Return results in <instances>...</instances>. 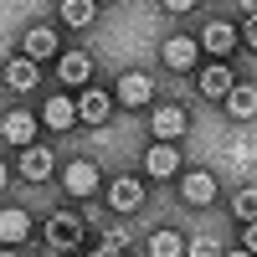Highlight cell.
Masks as SVG:
<instances>
[{"mask_svg":"<svg viewBox=\"0 0 257 257\" xmlns=\"http://www.w3.org/2000/svg\"><path fill=\"white\" fill-rule=\"evenodd\" d=\"M82 216L77 211H52L47 216V247L52 252H82Z\"/></svg>","mask_w":257,"mask_h":257,"instance_id":"1","label":"cell"},{"mask_svg":"<svg viewBox=\"0 0 257 257\" xmlns=\"http://www.w3.org/2000/svg\"><path fill=\"white\" fill-rule=\"evenodd\" d=\"M185 128H190V113L180 103H155V108H149V134H155V144H180Z\"/></svg>","mask_w":257,"mask_h":257,"instance_id":"2","label":"cell"},{"mask_svg":"<svg viewBox=\"0 0 257 257\" xmlns=\"http://www.w3.org/2000/svg\"><path fill=\"white\" fill-rule=\"evenodd\" d=\"M103 185V175H98V165L82 155V160H67L62 165V190H67L72 201H93V190Z\"/></svg>","mask_w":257,"mask_h":257,"instance_id":"3","label":"cell"},{"mask_svg":"<svg viewBox=\"0 0 257 257\" xmlns=\"http://www.w3.org/2000/svg\"><path fill=\"white\" fill-rule=\"evenodd\" d=\"M196 41H201V52H206L211 62H226L231 52H237V41H242V36H237V26H231V21H206Z\"/></svg>","mask_w":257,"mask_h":257,"instance_id":"4","label":"cell"},{"mask_svg":"<svg viewBox=\"0 0 257 257\" xmlns=\"http://www.w3.org/2000/svg\"><path fill=\"white\" fill-rule=\"evenodd\" d=\"M113 103H123V108H144V103H155V77H149V72H118Z\"/></svg>","mask_w":257,"mask_h":257,"instance_id":"5","label":"cell"},{"mask_svg":"<svg viewBox=\"0 0 257 257\" xmlns=\"http://www.w3.org/2000/svg\"><path fill=\"white\" fill-rule=\"evenodd\" d=\"M160 62L170 72H196L201 67V41L196 36H170L165 47H160Z\"/></svg>","mask_w":257,"mask_h":257,"instance_id":"6","label":"cell"},{"mask_svg":"<svg viewBox=\"0 0 257 257\" xmlns=\"http://www.w3.org/2000/svg\"><path fill=\"white\" fill-rule=\"evenodd\" d=\"M108 113H113V93L108 88H82L77 93V123H88V128H98V123H108Z\"/></svg>","mask_w":257,"mask_h":257,"instance_id":"7","label":"cell"},{"mask_svg":"<svg viewBox=\"0 0 257 257\" xmlns=\"http://www.w3.org/2000/svg\"><path fill=\"white\" fill-rule=\"evenodd\" d=\"M139 206H144V180H139V175H118V180H108V211L134 216Z\"/></svg>","mask_w":257,"mask_h":257,"instance_id":"8","label":"cell"},{"mask_svg":"<svg viewBox=\"0 0 257 257\" xmlns=\"http://www.w3.org/2000/svg\"><path fill=\"white\" fill-rule=\"evenodd\" d=\"M52 170H57V155H52L47 144H26V149H21V160H16V175L31 180V185H41Z\"/></svg>","mask_w":257,"mask_h":257,"instance_id":"9","label":"cell"},{"mask_svg":"<svg viewBox=\"0 0 257 257\" xmlns=\"http://www.w3.org/2000/svg\"><path fill=\"white\" fill-rule=\"evenodd\" d=\"M216 175H211V170H180V201L185 206H211L216 201Z\"/></svg>","mask_w":257,"mask_h":257,"instance_id":"10","label":"cell"},{"mask_svg":"<svg viewBox=\"0 0 257 257\" xmlns=\"http://www.w3.org/2000/svg\"><path fill=\"white\" fill-rule=\"evenodd\" d=\"M36 113L31 108H11L6 118H0V139L6 144H16V149H26V144H36Z\"/></svg>","mask_w":257,"mask_h":257,"instance_id":"11","label":"cell"},{"mask_svg":"<svg viewBox=\"0 0 257 257\" xmlns=\"http://www.w3.org/2000/svg\"><path fill=\"white\" fill-rule=\"evenodd\" d=\"M57 82L62 88H88L93 82V57L88 52H62L57 57Z\"/></svg>","mask_w":257,"mask_h":257,"instance_id":"12","label":"cell"},{"mask_svg":"<svg viewBox=\"0 0 257 257\" xmlns=\"http://www.w3.org/2000/svg\"><path fill=\"white\" fill-rule=\"evenodd\" d=\"M180 170H185V160H180L175 144H149V149H144V175L170 180V175H180Z\"/></svg>","mask_w":257,"mask_h":257,"instance_id":"13","label":"cell"},{"mask_svg":"<svg viewBox=\"0 0 257 257\" xmlns=\"http://www.w3.org/2000/svg\"><path fill=\"white\" fill-rule=\"evenodd\" d=\"M231 88H237V72H231L226 62H211V67L196 72V93L201 98H226Z\"/></svg>","mask_w":257,"mask_h":257,"instance_id":"14","label":"cell"},{"mask_svg":"<svg viewBox=\"0 0 257 257\" xmlns=\"http://www.w3.org/2000/svg\"><path fill=\"white\" fill-rule=\"evenodd\" d=\"M31 211H21V206H6L0 211V247H21V242H31Z\"/></svg>","mask_w":257,"mask_h":257,"instance_id":"15","label":"cell"},{"mask_svg":"<svg viewBox=\"0 0 257 257\" xmlns=\"http://www.w3.org/2000/svg\"><path fill=\"white\" fill-rule=\"evenodd\" d=\"M36 82H41V62H31L26 52H21V57H6V88H11V93H31Z\"/></svg>","mask_w":257,"mask_h":257,"instance_id":"16","label":"cell"},{"mask_svg":"<svg viewBox=\"0 0 257 257\" xmlns=\"http://www.w3.org/2000/svg\"><path fill=\"white\" fill-rule=\"evenodd\" d=\"M21 52H26L31 62H47V57H62V41L52 26H31L26 36H21Z\"/></svg>","mask_w":257,"mask_h":257,"instance_id":"17","label":"cell"},{"mask_svg":"<svg viewBox=\"0 0 257 257\" xmlns=\"http://www.w3.org/2000/svg\"><path fill=\"white\" fill-rule=\"evenodd\" d=\"M36 118L47 123V128H72V123H77V98H67V93H52V98H47V108H41Z\"/></svg>","mask_w":257,"mask_h":257,"instance_id":"18","label":"cell"},{"mask_svg":"<svg viewBox=\"0 0 257 257\" xmlns=\"http://www.w3.org/2000/svg\"><path fill=\"white\" fill-rule=\"evenodd\" d=\"M226 113L237 118V123H247V118H257V82H237V88H231L226 98Z\"/></svg>","mask_w":257,"mask_h":257,"instance_id":"19","label":"cell"},{"mask_svg":"<svg viewBox=\"0 0 257 257\" xmlns=\"http://www.w3.org/2000/svg\"><path fill=\"white\" fill-rule=\"evenodd\" d=\"M144 257H185V237L175 226H160V231H149V242H144Z\"/></svg>","mask_w":257,"mask_h":257,"instance_id":"20","label":"cell"},{"mask_svg":"<svg viewBox=\"0 0 257 257\" xmlns=\"http://www.w3.org/2000/svg\"><path fill=\"white\" fill-rule=\"evenodd\" d=\"M57 16H62V26L88 31L93 21H98V6H93V0H62V6H57Z\"/></svg>","mask_w":257,"mask_h":257,"instance_id":"21","label":"cell"},{"mask_svg":"<svg viewBox=\"0 0 257 257\" xmlns=\"http://www.w3.org/2000/svg\"><path fill=\"white\" fill-rule=\"evenodd\" d=\"M231 216L237 221H257V185H242L237 196H231Z\"/></svg>","mask_w":257,"mask_h":257,"instance_id":"22","label":"cell"},{"mask_svg":"<svg viewBox=\"0 0 257 257\" xmlns=\"http://www.w3.org/2000/svg\"><path fill=\"white\" fill-rule=\"evenodd\" d=\"M185 257H221V242L216 237H196V242H185Z\"/></svg>","mask_w":257,"mask_h":257,"instance_id":"23","label":"cell"},{"mask_svg":"<svg viewBox=\"0 0 257 257\" xmlns=\"http://www.w3.org/2000/svg\"><path fill=\"white\" fill-rule=\"evenodd\" d=\"M103 247H113V252H128V231H123V226H108V231H103Z\"/></svg>","mask_w":257,"mask_h":257,"instance_id":"24","label":"cell"},{"mask_svg":"<svg viewBox=\"0 0 257 257\" xmlns=\"http://www.w3.org/2000/svg\"><path fill=\"white\" fill-rule=\"evenodd\" d=\"M237 36H242V47H247V52H257V11L242 21V31H237Z\"/></svg>","mask_w":257,"mask_h":257,"instance_id":"25","label":"cell"},{"mask_svg":"<svg viewBox=\"0 0 257 257\" xmlns=\"http://www.w3.org/2000/svg\"><path fill=\"white\" fill-rule=\"evenodd\" d=\"M242 247L257 257V221H242Z\"/></svg>","mask_w":257,"mask_h":257,"instance_id":"26","label":"cell"},{"mask_svg":"<svg viewBox=\"0 0 257 257\" xmlns=\"http://www.w3.org/2000/svg\"><path fill=\"white\" fill-rule=\"evenodd\" d=\"M165 11L170 16H185V11H196V0H165Z\"/></svg>","mask_w":257,"mask_h":257,"instance_id":"27","label":"cell"},{"mask_svg":"<svg viewBox=\"0 0 257 257\" xmlns=\"http://www.w3.org/2000/svg\"><path fill=\"white\" fill-rule=\"evenodd\" d=\"M88 257H123V252H113V247H103V242H98V247H93Z\"/></svg>","mask_w":257,"mask_h":257,"instance_id":"28","label":"cell"},{"mask_svg":"<svg viewBox=\"0 0 257 257\" xmlns=\"http://www.w3.org/2000/svg\"><path fill=\"white\" fill-rule=\"evenodd\" d=\"M6 180H11V170H6V160H0V190H6Z\"/></svg>","mask_w":257,"mask_h":257,"instance_id":"29","label":"cell"},{"mask_svg":"<svg viewBox=\"0 0 257 257\" xmlns=\"http://www.w3.org/2000/svg\"><path fill=\"white\" fill-rule=\"evenodd\" d=\"M221 257H252V252H247V247H237V252H221Z\"/></svg>","mask_w":257,"mask_h":257,"instance_id":"30","label":"cell"},{"mask_svg":"<svg viewBox=\"0 0 257 257\" xmlns=\"http://www.w3.org/2000/svg\"><path fill=\"white\" fill-rule=\"evenodd\" d=\"M0 257H21V252H16V247H0Z\"/></svg>","mask_w":257,"mask_h":257,"instance_id":"31","label":"cell"}]
</instances>
